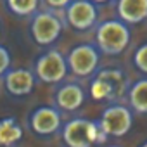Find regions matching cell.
I'll return each instance as SVG.
<instances>
[{
	"label": "cell",
	"instance_id": "cell-5",
	"mask_svg": "<svg viewBox=\"0 0 147 147\" xmlns=\"http://www.w3.org/2000/svg\"><path fill=\"white\" fill-rule=\"evenodd\" d=\"M62 28H64V23L54 11H40V12L36 11L31 16L30 33L35 43L42 47H49L55 43L62 35Z\"/></svg>",
	"mask_w": 147,
	"mask_h": 147
},
{
	"label": "cell",
	"instance_id": "cell-14",
	"mask_svg": "<svg viewBox=\"0 0 147 147\" xmlns=\"http://www.w3.org/2000/svg\"><path fill=\"white\" fill-rule=\"evenodd\" d=\"M130 107L138 114H147V78L135 82L128 90Z\"/></svg>",
	"mask_w": 147,
	"mask_h": 147
},
{
	"label": "cell",
	"instance_id": "cell-9",
	"mask_svg": "<svg viewBox=\"0 0 147 147\" xmlns=\"http://www.w3.org/2000/svg\"><path fill=\"white\" fill-rule=\"evenodd\" d=\"M28 123H30V128L33 133H36L40 137H50V135L57 133L62 126L61 109L57 106L55 107L54 106H40L31 111Z\"/></svg>",
	"mask_w": 147,
	"mask_h": 147
},
{
	"label": "cell",
	"instance_id": "cell-6",
	"mask_svg": "<svg viewBox=\"0 0 147 147\" xmlns=\"http://www.w3.org/2000/svg\"><path fill=\"white\" fill-rule=\"evenodd\" d=\"M100 49L92 43H80L75 45L66 55L69 71L78 78H88L95 75L100 62Z\"/></svg>",
	"mask_w": 147,
	"mask_h": 147
},
{
	"label": "cell",
	"instance_id": "cell-19",
	"mask_svg": "<svg viewBox=\"0 0 147 147\" xmlns=\"http://www.w3.org/2000/svg\"><path fill=\"white\" fill-rule=\"evenodd\" d=\"M94 2H97V4H106V2H109V0H94Z\"/></svg>",
	"mask_w": 147,
	"mask_h": 147
},
{
	"label": "cell",
	"instance_id": "cell-3",
	"mask_svg": "<svg viewBox=\"0 0 147 147\" xmlns=\"http://www.w3.org/2000/svg\"><path fill=\"white\" fill-rule=\"evenodd\" d=\"M62 140L69 147H90L95 144H102L107 135L102 131L99 121L75 118L69 119L62 126Z\"/></svg>",
	"mask_w": 147,
	"mask_h": 147
},
{
	"label": "cell",
	"instance_id": "cell-20",
	"mask_svg": "<svg viewBox=\"0 0 147 147\" xmlns=\"http://www.w3.org/2000/svg\"><path fill=\"white\" fill-rule=\"evenodd\" d=\"M144 147H147V142H144Z\"/></svg>",
	"mask_w": 147,
	"mask_h": 147
},
{
	"label": "cell",
	"instance_id": "cell-2",
	"mask_svg": "<svg viewBox=\"0 0 147 147\" xmlns=\"http://www.w3.org/2000/svg\"><path fill=\"white\" fill-rule=\"evenodd\" d=\"M126 75L118 67H104L95 73L90 83V95L95 100H107L116 102L126 92Z\"/></svg>",
	"mask_w": 147,
	"mask_h": 147
},
{
	"label": "cell",
	"instance_id": "cell-1",
	"mask_svg": "<svg viewBox=\"0 0 147 147\" xmlns=\"http://www.w3.org/2000/svg\"><path fill=\"white\" fill-rule=\"evenodd\" d=\"M131 33L123 19H107L95 30V43L106 55H119L126 50Z\"/></svg>",
	"mask_w": 147,
	"mask_h": 147
},
{
	"label": "cell",
	"instance_id": "cell-17",
	"mask_svg": "<svg viewBox=\"0 0 147 147\" xmlns=\"http://www.w3.org/2000/svg\"><path fill=\"white\" fill-rule=\"evenodd\" d=\"M11 64H12L11 50L5 45H0V76H4L5 73L11 69Z\"/></svg>",
	"mask_w": 147,
	"mask_h": 147
},
{
	"label": "cell",
	"instance_id": "cell-15",
	"mask_svg": "<svg viewBox=\"0 0 147 147\" xmlns=\"http://www.w3.org/2000/svg\"><path fill=\"white\" fill-rule=\"evenodd\" d=\"M4 2L5 9L18 18H30L40 7V0H4Z\"/></svg>",
	"mask_w": 147,
	"mask_h": 147
},
{
	"label": "cell",
	"instance_id": "cell-13",
	"mask_svg": "<svg viewBox=\"0 0 147 147\" xmlns=\"http://www.w3.org/2000/svg\"><path fill=\"white\" fill-rule=\"evenodd\" d=\"M23 140V126L16 118L0 119V145H16Z\"/></svg>",
	"mask_w": 147,
	"mask_h": 147
},
{
	"label": "cell",
	"instance_id": "cell-8",
	"mask_svg": "<svg viewBox=\"0 0 147 147\" xmlns=\"http://www.w3.org/2000/svg\"><path fill=\"white\" fill-rule=\"evenodd\" d=\"M99 123H100L102 131L107 137H123L131 130L133 116H131V111L126 106L111 104L100 114Z\"/></svg>",
	"mask_w": 147,
	"mask_h": 147
},
{
	"label": "cell",
	"instance_id": "cell-4",
	"mask_svg": "<svg viewBox=\"0 0 147 147\" xmlns=\"http://www.w3.org/2000/svg\"><path fill=\"white\" fill-rule=\"evenodd\" d=\"M35 75L42 83H61L66 76H67V59L66 55L57 50V49H50L43 54H40L35 61Z\"/></svg>",
	"mask_w": 147,
	"mask_h": 147
},
{
	"label": "cell",
	"instance_id": "cell-21",
	"mask_svg": "<svg viewBox=\"0 0 147 147\" xmlns=\"http://www.w3.org/2000/svg\"><path fill=\"white\" fill-rule=\"evenodd\" d=\"M0 28H2V26H0Z\"/></svg>",
	"mask_w": 147,
	"mask_h": 147
},
{
	"label": "cell",
	"instance_id": "cell-16",
	"mask_svg": "<svg viewBox=\"0 0 147 147\" xmlns=\"http://www.w3.org/2000/svg\"><path fill=\"white\" fill-rule=\"evenodd\" d=\"M133 64L138 71L147 73V43L140 45L133 54Z\"/></svg>",
	"mask_w": 147,
	"mask_h": 147
},
{
	"label": "cell",
	"instance_id": "cell-18",
	"mask_svg": "<svg viewBox=\"0 0 147 147\" xmlns=\"http://www.w3.org/2000/svg\"><path fill=\"white\" fill-rule=\"evenodd\" d=\"M71 2H73V0H45V4H47L50 9H54V11H57V9H66Z\"/></svg>",
	"mask_w": 147,
	"mask_h": 147
},
{
	"label": "cell",
	"instance_id": "cell-10",
	"mask_svg": "<svg viewBox=\"0 0 147 147\" xmlns=\"http://www.w3.org/2000/svg\"><path fill=\"white\" fill-rule=\"evenodd\" d=\"M36 75L31 69H24V67H18V69H9L4 75V85L5 90L14 95V97H24L30 95L35 88L36 83Z\"/></svg>",
	"mask_w": 147,
	"mask_h": 147
},
{
	"label": "cell",
	"instance_id": "cell-12",
	"mask_svg": "<svg viewBox=\"0 0 147 147\" xmlns=\"http://www.w3.org/2000/svg\"><path fill=\"white\" fill-rule=\"evenodd\" d=\"M116 11L119 19L128 24H137L147 19V0H118Z\"/></svg>",
	"mask_w": 147,
	"mask_h": 147
},
{
	"label": "cell",
	"instance_id": "cell-7",
	"mask_svg": "<svg viewBox=\"0 0 147 147\" xmlns=\"http://www.w3.org/2000/svg\"><path fill=\"white\" fill-rule=\"evenodd\" d=\"M66 23L76 31H88L97 24L99 9L94 0H73L64 9Z\"/></svg>",
	"mask_w": 147,
	"mask_h": 147
},
{
	"label": "cell",
	"instance_id": "cell-11",
	"mask_svg": "<svg viewBox=\"0 0 147 147\" xmlns=\"http://www.w3.org/2000/svg\"><path fill=\"white\" fill-rule=\"evenodd\" d=\"M54 100L61 111H66V113L78 111L85 104V90L82 85L75 82L61 83L54 94Z\"/></svg>",
	"mask_w": 147,
	"mask_h": 147
}]
</instances>
